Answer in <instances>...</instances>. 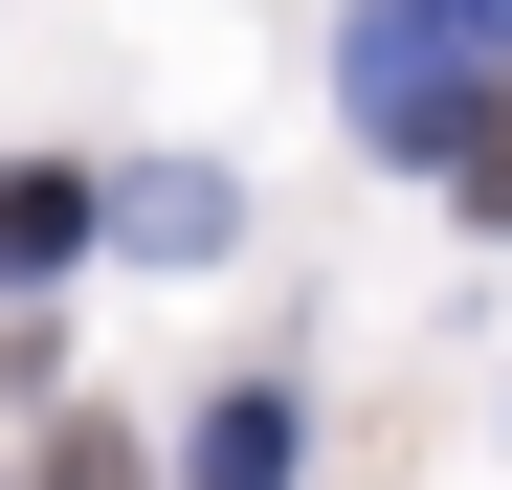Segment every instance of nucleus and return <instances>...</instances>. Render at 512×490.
Returning a JSON list of instances; mask_svg holds the SVG:
<instances>
[{"label": "nucleus", "mask_w": 512, "mask_h": 490, "mask_svg": "<svg viewBox=\"0 0 512 490\" xmlns=\"http://www.w3.org/2000/svg\"><path fill=\"white\" fill-rule=\"evenodd\" d=\"M179 490H290V401L245 379V401H201V446H179Z\"/></svg>", "instance_id": "7ed1b4c3"}, {"label": "nucleus", "mask_w": 512, "mask_h": 490, "mask_svg": "<svg viewBox=\"0 0 512 490\" xmlns=\"http://www.w3.org/2000/svg\"><path fill=\"white\" fill-rule=\"evenodd\" d=\"M223 223H245L223 156H134V179H112V245H134V268H223Z\"/></svg>", "instance_id": "f257e3e1"}, {"label": "nucleus", "mask_w": 512, "mask_h": 490, "mask_svg": "<svg viewBox=\"0 0 512 490\" xmlns=\"http://www.w3.org/2000/svg\"><path fill=\"white\" fill-rule=\"evenodd\" d=\"M67 490H134V468H112V446H67Z\"/></svg>", "instance_id": "39448f33"}, {"label": "nucleus", "mask_w": 512, "mask_h": 490, "mask_svg": "<svg viewBox=\"0 0 512 490\" xmlns=\"http://www.w3.org/2000/svg\"><path fill=\"white\" fill-rule=\"evenodd\" d=\"M423 23H468V45H490V67H512V0H423Z\"/></svg>", "instance_id": "20e7f679"}, {"label": "nucleus", "mask_w": 512, "mask_h": 490, "mask_svg": "<svg viewBox=\"0 0 512 490\" xmlns=\"http://www.w3.org/2000/svg\"><path fill=\"white\" fill-rule=\"evenodd\" d=\"M67 245H112V179H67V156H0V290H45Z\"/></svg>", "instance_id": "f03ea898"}]
</instances>
